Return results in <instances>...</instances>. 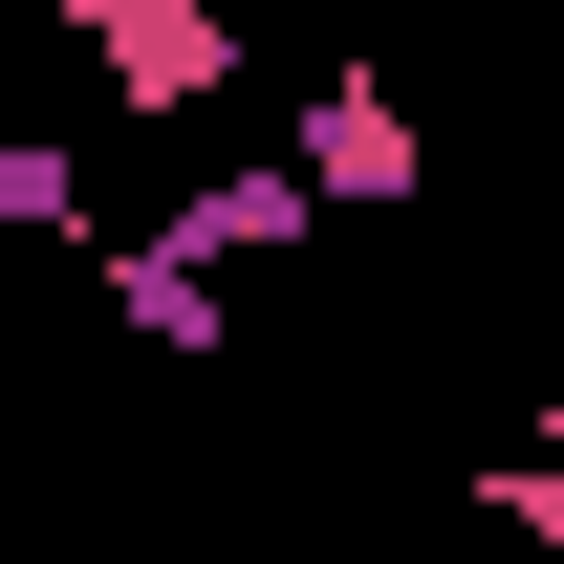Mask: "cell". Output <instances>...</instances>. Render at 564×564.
<instances>
[{"mask_svg":"<svg viewBox=\"0 0 564 564\" xmlns=\"http://www.w3.org/2000/svg\"><path fill=\"white\" fill-rule=\"evenodd\" d=\"M0 217H22V239H87V152L66 131H0Z\"/></svg>","mask_w":564,"mask_h":564,"instance_id":"cell-4","label":"cell"},{"mask_svg":"<svg viewBox=\"0 0 564 564\" xmlns=\"http://www.w3.org/2000/svg\"><path fill=\"white\" fill-rule=\"evenodd\" d=\"M304 217H326V174H304V152H282V174H196V196H174V261H282V239H304Z\"/></svg>","mask_w":564,"mask_h":564,"instance_id":"cell-3","label":"cell"},{"mask_svg":"<svg viewBox=\"0 0 564 564\" xmlns=\"http://www.w3.org/2000/svg\"><path fill=\"white\" fill-rule=\"evenodd\" d=\"M543 456H564V348H543Z\"/></svg>","mask_w":564,"mask_h":564,"instance_id":"cell-5","label":"cell"},{"mask_svg":"<svg viewBox=\"0 0 564 564\" xmlns=\"http://www.w3.org/2000/svg\"><path fill=\"white\" fill-rule=\"evenodd\" d=\"M304 174H326V217H413L434 174H413V87L391 66H326L304 87Z\"/></svg>","mask_w":564,"mask_h":564,"instance_id":"cell-2","label":"cell"},{"mask_svg":"<svg viewBox=\"0 0 564 564\" xmlns=\"http://www.w3.org/2000/svg\"><path fill=\"white\" fill-rule=\"evenodd\" d=\"M44 22H87L131 109H217L239 87V0H44Z\"/></svg>","mask_w":564,"mask_h":564,"instance_id":"cell-1","label":"cell"}]
</instances>
